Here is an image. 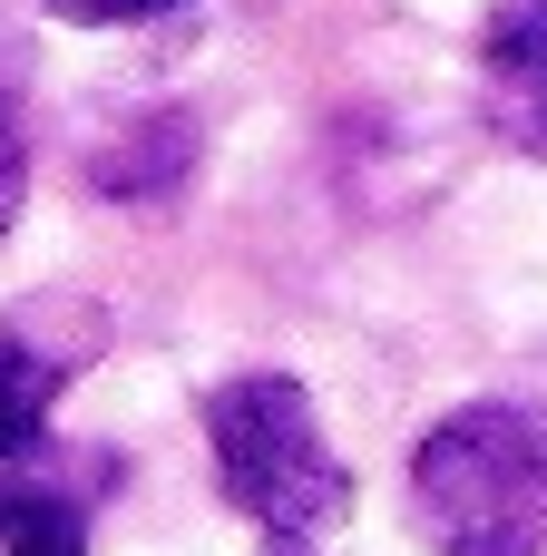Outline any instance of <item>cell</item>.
<instances>
[{"label": "cell", "instance_id": "cell-1", "mask_svg": "<svg viewBox=\"0 0 547 556\" xmlns=\"http://www.w3.org/2000/svg\"><path fill=\"white\" fill-rule=\"evenodd\" d=\"M411 518L431 556L547 547V401H470L411 450Z\"/></svg>", "mask_w": 547, "mask_h": 556}, {"label": "cell", "instance_id": "cell-2", "mask_svg": "<svg viewBox=\"0 0 547 556\" xmlns=\"http://www.w3.org/2000/svg\"><path fill=\"white\" fill-rule=\"evenodd\" d=\"M206 440H215L225 498L264 538L303 547V538H333L352 518V469L333 459V440H323V420H313V401H303L294 371H235V381H215L206 391Z\"/></svg>", "mask_w": 547, "mask_h": 556}, {"label": "cell", "instance_id": "cell-3", "mask_svg": "<svg viewBox=\"0 0 547 556\" xmlns=\"http://www.w3.org/2000/svg\"><path fill=\"white\" fill-rule=\"evenodd\" d=\"M480 98H489V127L547 156V0H499L489 29H480Z\"/></svg>", "mask_w": 547, "mask_h": 556}, {"label": "cell", "instance_id": "cell-4", "mask_svg": "<svg viewBox=\"0 0 547 556\" xmlns=\"http://www.w3.org/2000/svg\"><path fill=\"white\" fill-rule=\"evenodd\" d=\"M49 401H59V362H39L20 332H0V469L29 459V440L49 430Z\"/></svg>", "mask_w": 547, "mask_h": 556}, {"label": "cell", "instance_id": "cell-5", "mask_svg": "<svg viewBox=\"0 0 547 556\" xmlns=\"http://www.w3.org/2000/svg\"><path fill=\"white\" fill-rule=\"evenodd\" d=\"M0 556H88V518L59 489L0 479Z\"/></svg>", "mask_w": 547, "mask_h": 556}, {"label": "cell", "instance_id": "cell-6", "mask_svg": "<svg viewBox=\"0 0 547 556\" xmlns=\"http://www.w3.org/2000/svg\"><path fill=\"white\" fill-rule=\"evenodd\" d=\"M59 20H78V29H117V20H157V10H176V0H49Z\"/></svg>", "mask_w": 547, "mask_h": 556}, {"label": "cell", "instance_id": "cell-7", "mask_svg": "<svg viewBox=\"0 0 547 556\" xmlns=\"http://www.w3.org/2000/svg\"><path fill=\"white\" fill-rule=\"evenodd\" d=\"M20 195H29V156H20V137L0 127V235L20 225Z\"/></svg>", "mask_w": 547, "mask_h": 556}]
</instances>
